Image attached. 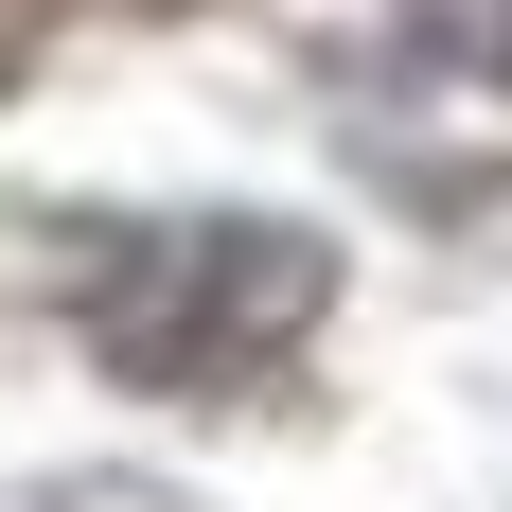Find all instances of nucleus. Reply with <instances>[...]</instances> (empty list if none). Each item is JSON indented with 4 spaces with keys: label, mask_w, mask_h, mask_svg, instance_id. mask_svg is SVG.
<instances>
[{
    "label": "nucleus",
    "mask_w": 512,
    "mask_h": 512,
    "mask_svg": "<svg viewBox=\"0 0 512 512\" xmlns=\"http://www.w3.org/2000/svg\"><path fill=\"white\" fill-rule=\"evenodd\" d=\"M495 36H512V18H495Z\"/></svg>",
    "instance_id": "obj_3"
},
{
    "label": "nucleus",
    "mask_w": 512,
    "mask_h": 512,
    "mask_svg": "<svg viewBox=\"0 0 512 512\" xmlns=\"http://www.w3.org/2000/svg\"><path fill=\"white\" fill-rule=\"evenodd\" d=\"M53 283H71V336L124 389H248L265 354L318 336L336 248L301 212H106Z\"/></svg>",
    "instance_id": "obj_1"
},
{
    "label": "nucleus",
    "mask_w": 512,
    "mask_h": 512,
    "mask_svg": "<svg viewBox=\"0 0 512 512\" xmlns=\"http://www.w3.org/2000/svg\"><path fill=\"white\" fill-rule=\"evenodd\" d=\"M0 512H142V495H0Z\"/></svg>",
    "instance_id": "obj_2"
}]
</instances>
